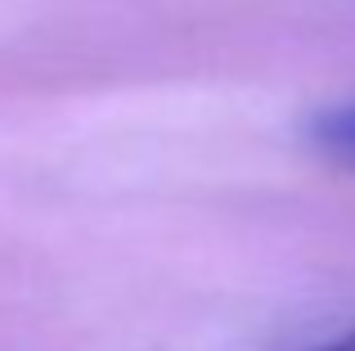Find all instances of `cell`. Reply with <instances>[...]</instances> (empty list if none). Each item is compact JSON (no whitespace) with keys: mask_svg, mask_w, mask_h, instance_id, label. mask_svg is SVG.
I'll return each instance as SVG.
<instances>
[{"mask_svg":"<svg viewBox=\"0 0 355 351\" xmlns=\"http://www.w3.org/2000/svg\"><path fill=\"white\" fill-rule=\"evenodd\" d=\"M306 351H355V334L333 338V343H320V347H306Z\"/></svg>","mask_w":355,"mask_h":351,"instance_id":"7a4b0ae2","label":"cell"},{"mask_svg":"<svg viewBox=\"0 0 355 351\" xmlns=\"http://www.w3.org/2000/svg\"><path fill=\"white\" fill-rule=\"evenodd\" d=\"M311 144L324 158L342 162V167H355V104L324 108L311 122Z\"/></svg>","mask_w":355,"mask_h":351,"instance_id":"6da1fadb","label":"cell"}]
</instances>
